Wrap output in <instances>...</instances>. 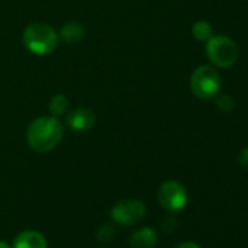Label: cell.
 I'll return each instance as SVG.
<instances>
[{"label": "cell", "mask_w": 248, "mask_h": 248, "mask_svg": "<svg viewBox=\"0 0 248 248\" xmlns=\"http://www.w3.org/2000/svg\"><path fill=\"white\" fill-rule=\"evenodd\" d=\"M63 139V126L57 117L43 115L34 120L27 130V142L30 148L38 154L51 152Z\"/></svg>", "instance_id": "1"}, {"label": "cell", "mask_w": 248, "mask_h": 248, "mask_svg": "<svg viewBox=\"0 0 248 248\" xmlns=\"http://www.w3.org/2000/svg\"><path fill=\"white\" fill-rule=\"evenodd\" d=\"M59 34L56 30L43 22L31 24L24 31V46L37 56H46L56 50Z\"/></svg>", "instance_id": "2"}, {"label": "cell", "mask_w": 248, "mask_h": 248, "mask_svg": "<svg viewBox=\"0 0 248 248\" xmlns=\"http://www.w3.org/2000/svg\"><path fill=\"white\" fill-rule=\"evenodd\" d=\"M190 86L193 93L200 99H210L213 98L220 88V76L219 73L209 66L197 67L190 80Z\"/></svg>", "instance_id": "3"}, {"label": "cell", "mask_w": 248, "mask_h": 248, "mask_svg": "<svg viewBox=\"0 0 248 248\" xmlns=\"http://www.w3.org/2000/svg\"><path fill=\"white\" fill-rule=\"evenodd\" d=\"M206 53L210 62L217 67H231L238 59V47L228 37H212L206 44Z\"/></svg>", "instance_id": "4"}, {"label": "cell", "mask_w": 248, "mask_h": 248, "mask_svg": "<svg viewBox=\"0 0 248 248\" xmlns=\"http://www.w3.org/2000/svg\"><path fill=\"white\" fill-rule=\"evenodd\" d=\"M146 215V207L140 200L126 199L115 203L111 209V217L118 225H135Z\"/></svg>", "instance_id": "5"}, {"label": "cell", "mask_w": 248, "mask_h": 248, "mask_svg": "<svg viewBox=\"0 0 248 248\" xmlns=\"http://www.w3.org/2000/svg\"><path fill=\"white\" fill-rule=\"evenodd\" d=\"M187 200H188L187 191L184 186L180 184L178 181H174V180L165 181L158 190L159 204L170 212L183 210L187 204Z\"/></svg>", "instance_id": "6"}, {"label": "cell", "mask_w": 248, "mask_h": 248, "mask_svg": "<svg viewBox=\"0 0 248 248\" xmlns=\"http://www.w3.org/2000/svg\"><path fill=\"white\" fill-rule=\"evenodd\" d=\"M67 126L78 133L89 132L95 126V114L83 107L75 108L67 115Z\"/></svg>", "instance_id": "7"}, {"label": "cell", "mask_w": 248, "mask_h": 248, "mask_svg": "<svg viewBox=\"0 0 248 248\" xmlns=\"http://www.w3.org/2000/svg\"><path fill=\"white\" fill-rule=\"evenodd\" d=\"M129 244L132 248H155L158 244V235L152 228L143 226L132 233Z\"/></svg>", "instance_id": "8"}, {"label": "cell", "mask_w": 248, "mask_h": 248, "mask_svg": "<svg viewBox=\"0 0 248 248\" xmlns=\"http://www.w3.org/2000/svg\"><path fill=\"white\" fill-rule=\"evenodd\" d=\"M14 248H47V241L40 232L25 231L15 238Z\"/></svg>", "instance_id": "9"}, {"label": "cell", "mask_w": 248, "mask_h": 248, "mask_svg": "<svg viewBox=\"0 0 248 248\" xmlns=\"http://www.w3.org/2000/svg\"><path fill=\"white\" fill-rule=\"evenodd\" d=\"M85 34H86L85 27L80 22L69 21L62 27L59 38L63 40L67 44H76V43H79V41H82L85 38Z\"/></svg>", "instance_id": "10"}, {"label": "cell", "mask_w": 248, "mask_h": 248, "mask_svg": "<svg viewBox=\"0 0 248 248\" xmlns=\"http://www.w3.org/2000/svg\"><path fill=\"white\" fill-rule=\"evenodd\" d=\"M67 107H69V99L64 95H54L48 104V109L53 117H60L62 114H64Z\"/></svg>", "instance_id": "11"}, {"label": "cell", "mask_w": 248, "mask_h": 248, "mask_svg": "<svg viewBox=\"0 0 248 248\" xmlns=\"http://www.w3.org/2000/svg\"><path fill=\"white\" fill-rule=\"evenodd\" d=\"M193 35H194L196 40L207 43L212 38V27H210V24L206 22V21L196 22L194 27H193Z\"/></svg>", "instance_id": "12"}, {"label": "cell", "mask_w": 248, "mask_h": 248, "mask_svg": "<svg viewBox=\"0 0 248 248\" xmlns=\"http://www.w3.org/2000/svg\"><path fill=\"white\" fill-rule=\"evenodd\" d=\"M112 236H114V228H112L111 225H108V223L102 225V226L96 231V238H98V241H101V242H108V241L112 239Z\"/></svg>", "instance_id": "13"}, {"label": "cell", "mask_w": 248, "mask_h": 248, "mask_svg": "<svg viewBox=\"0 0 248 248\" xmlns=\"http://www.w3.org/2000/svg\"><path fill=\"white\" fill-rule=\"evenodd\" d=\"M233 105H235V101L229 95H222V96L217 98V107H219V109H222L225 112L232 111L233 109Z\"/></svg>", "instance_id": "14"}, {"label": "cell", "mask_w": 248, "mask_h": 248, "mask_svg": "<svg viewBox=\"0 0 248 248\" xmlns=\"http://www.w3.org/2000/svg\"><path fill=\"white\" fill-rule=\"evenodd\" d=\"M239 164H241L244 168L248 170V148L244 149V151L241 152V155H239Z\"/></svg>", "instance_id": "15"}, {"label": "cell", "mask_w": 248, "mask_h": 248, "mask_svg": "<svg viewBox=\"0 0 248 248\" xmlns=\"http://www.w3.org/2000/svg\"><path fill=\"white\" fill-rule=\"evenodd\" d=\"M175 248H202L199 244H196V242H191V241H187V242H183V244H180V245H177Z\"/></svg>", "instance_id": "16"}, {"label": "cell", "mask_w": 248, "mask_h": 248, "mask_svg": "<svg viewBox=\"0 0 248 248\" xmlns=\"http://www.w3.org/2000/svg\"><path fill=\"white\" fill-rule=\"evenodd\" d=\"M0 248H12L9 244H6V242H3V241H0Z\"/></svg>", "instance_id": "17"}]
</instances>
